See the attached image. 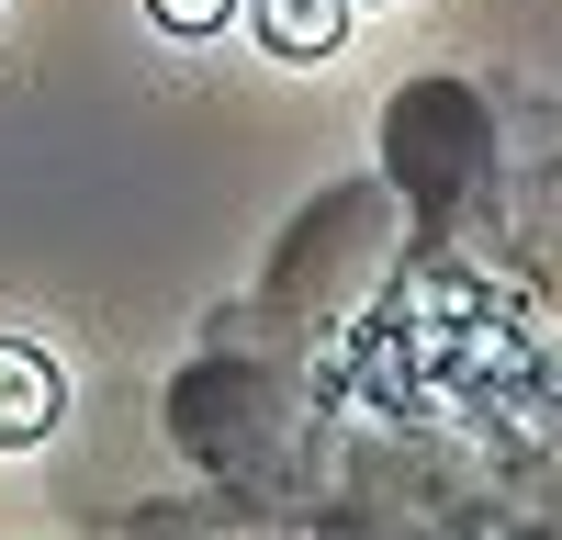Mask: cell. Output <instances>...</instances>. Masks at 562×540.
I'll use <instances>...</instances> for the list:
<instances>
[{"instance_id": "7a4b0ae2", "label": "cell", "mask_w": 562, "mask_h": 540, "mask_svg": "<svg viewBox=\"0 0 562 540\" xmlns=\"http://www.w3.org/2000/svg\"><path fill=\"white\" fill-rule=\"evenodd\" d=\"M68 417V372L23 338H0V450H34L45 428Z\"/></svg>"}, {"instance_id": "3957f363", "label": "cell", "mask_w": 562, "mask_h": 540, "mask_svg": "<svg viewBox=\"0 0 562 540\" xmlns=\"http://www.w3.org/2000/svg\"><path fill=\"white\" fill-rule=\"evenodd\" d=\"M248 23H259V45H270L281 68H315V57L349 45V0H259Z\"/></svg>"}, {"instance_id": "277c9868", "label": "cell", "mask_w": 562, "mask_h": 540, "mask_svg": "<svg viewBox=\"0 0 562 540\" xmlns=\"http://www.w3.org/2000/svg\"><path fill=\"white\" fill-rule=\"evenodd\" d=\"M147 12H158L169 34H225V12H237V0H147Z\"/></svg>"}, {"instance_id": "6da1fadb", "label": "cell", "mask_w": 562, "mask_h": 540, "mask_svg": "<svg viewBox=\"0 0 562 540\" xmlns=\"http://www.w3.org/2000/svg\"><path fill=\"white\" fill-rule=\"evenodd\" d=\"M383 158H394V192H416V214H450L461 192H484L495 124H484V102L461 79H416L383 113Z\"/></svg>"}]
</instances>
